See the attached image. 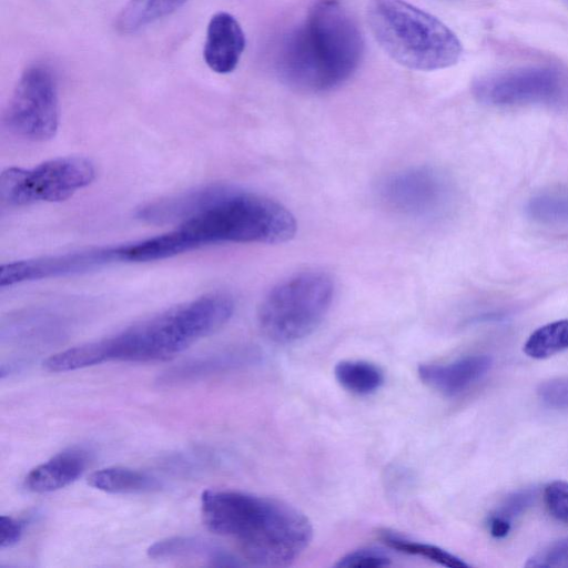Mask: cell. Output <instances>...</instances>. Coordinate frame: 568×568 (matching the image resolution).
Instances as JSON below:
<instances>
[{
  "mask_svg": "<svg viewBox=\"0 0 568 568\" xmlns=\"http://www.w3.org/2000/svg\"><path fill=\"white\" fill-rule=\"evenodd\" d=\"M187 0H130L116 18L122 33L135 32L181 8Z\"/></svg>",
  "mask_w": 568,
  "mask_h": 568,
  "instance_id": "d6986e66",
  "label": "cell"
},
{
  "mask_svg": "<svg viewBox=\"0 0 568 568\" xmlns=\"http://www.w3.org/2000/svg\"><path fill=\"white\" fill-rule=\"evenodd\" d=\"M334 376L344 389L361 396L377 392L385 382L384 372L377 365L358 359L337 363Z\"/></svg>",
  "mask_w": 568,
  "mask_h": 568,
  "instance_id": "ffe728a7",
  "label": "cell"
},
{
  "mask_svg": "<svg viewBox=\"0 0 568 568\" xmlns=\"http://www.w3.org/2000/svg\"><path fill=\"white\" fill-rule=\"evenodd\" d=\"M291 211L267 196L224 184L215 199L165 234L135 242L136 262L169 258L220 243L278 244L296 233Z\"/></svg>",
  "mask_w": 568,
  "mask_h": 568,
  "instance_id": "6da1fadb",
  "label": "cell"
},
{
  "mask_svg": "<svg viewBox=\"0 0 568 568\" xmlns=\"http://www.w3.org/2000/svg\"><path fill=\"white\" fill-rule=\"evenodd\" d=\"M392 564L390 557L376 548H361L349 551L335 564L338 568H377Z\"/></svg>",
  "mask_w": 568,
  "mask_h": 568,
  "instance_id": "d4e9b609",
  "label": "cell"
},
{
  "mask_svg": "<svg viewBox=\"0 0 568 568\" xmlns=\"http://www.w3.org/2000/svg\"><path fill=\"white\" fill-rule=\"evenodd\" d=\"M535 498L536 490L534 488L516 490L505 497L490 516L511 525L515 518L532 505Z\"/></svg>",
  "mask_w": 568,
  "mask_h": 568,
  "instance_id": "cb8c5ba5",
  "label": "cell"
},
{
  "mask_svg": "<svg viewBox=\"0 0 568 568\" xmlns=\"http://www.w3.org/2000/svg\"><path fill=\"white\" fill-rule=\"evenodd\" d=\"M568 348V318L545 324L534 331L524 344V352L535 359L548 358Z\"/></svg>",
  "mask_w": 568,
  "mask_h": 568,
  "instance_id": "7402d4cb",
  "label": "cell"
},
{
  "mask_svg": "<svg viewBox=\"0 0 568 568\" xmlns=\"http://www.w3.org/2000/svg\"><path fill=\"white\" fill-rule=\"evenodd\" d=\"M222 185L211 183L155 200L138 209L135 216L149 224L179 225L209 205Z\"/></svg>",
  "mask_w": 568,
  "mask_h": 568,
  "instance_id": "4fadbf2b",
  "label": "cell"
},
{
  "mask_svg": "<svg viewBox=\"0 0 568 568\" xmlns=\"http://www.w3.org/2000/svg\"><path fill=\"white\" fill-rule=\"evenodd\" d=\"M335 283L323 271H304L273 286L263 298L257 322L264 336L291 344L313 333L331 308Z\"/></svg>",
  "mask_w": 568,
  "mask_h": 568,
  "instance_id": "8992f818",
  "label": "cell"
},
{
  "mask_svg": "<svg viewBox=\"0 0 568 568\" xmlns=\"http://www.w3.org/2000/svg\"><path fill=\"white\" fill-rule=\"evenodd\" d=\"M257 355L247 348L224 351L181 363L166 372L160 378V385L174 386L203 379L214 374L253 363Z\"/></svg>",
  "mask_w": 568,
  "mask_h": 568,
  "instance_id": "2e32d148",
  "label": "cell"
},
{
  "mask_svg": "<svg viewBox=\"0 0 568 568\" xmlns=\"http://www.w3.org/2000/svg\"><path fill=\"white\" fill-rule=\"evenodd\" d=\"M489 532L495 538H504L508 535L511 525L489 516L488 518Z\"/></svg>",
  "mask_w": 568,
  "mask_h": 568,
  "instance_id": "f546056e",
  "label": "cell"
},
{
  "mask_svg": "<svg viewBox=\"0 0 568 568\" xmlns=\"http://www.w3.org/2000/svg\"><path fill=\"white\" fill-rule=\"evenodd\" d=\"M87 465V452L68 449L31 469L23 485L29 491L37 494L54 491L77 480Z\"/></svg>",
  "mask_w": 568,
  "mask_h": 568,
  "instance_id": "9a60e30c",
  "label": "cell"
},
{
  "mask_svg": "<svg viewBox=\"0 0 568 568\" xmlns=\"http://www.w3.org/2000/svg\"><path fill=\"white\" fill-rule=\"evenodd\" d=\"M153 559L196 558L216 567H237L245 562L223 547L199 537H171L148 548Z\"/></svg>",
  "mask_w": 568,
  "mask_h": 568,
  "instance_id": "e0dca14e",
  "label": "cell"
},
{
  "mask_svg": "<svg viewBox=\"0 0 568 568\" xmlns=\"http://www.w3.org/2000/svg\"><path fill=\"white\" fill-rule=\"evenodd\" d=\"M321 2H337L338 0H320Z\"/></svg>",
  "mask_w": 568,
  "mask_h": 568,
  "instance_id": "4dcf8cb0",
  "label": "cell"
},
{
  "mask_svg": "<svg viewBox=\"0 0 568 568\" xmlns=\"http://www.w3.org/2000/svg\"><path fill=\"white\" fill-rule=\"evenodd\" d=\"M24 529V523L11 516L0 517V547L7 548L16 545Z\"/></svg>",
  "mask_w": 568,
  "mask_h": 568,
  "instance_id": "f1b7e54d",
  "label": "cell"
},
{
  "mask_svg": "<svg viewBox=\"0 0 568 568\" xmlns=\"http://www.w3.org/2000/svg\"><path fill=\"white\" fill-rule=\"evenodd\" d=\"M473 93L495 106L562 105L568 102V77L554 67L518 68L476 80Z\"/></svg>",
  "mask_w": 568,
  "mask_h": 568,
  "instance_id": "9c48e42d",
  "label": "cell"
},
{
  "mask_svg": "<svg viewBox=\"0 0 568 568\" xmlns=\"http://www.w3.org/2000/svg\"><path fill=\"white\" fill-rule=\"evenodd\" d=\"M59 98L52 71L44 64L28 67L19 78L4 113L7 128L17 136L44 142L59 126Z\"/></svg>",
  "mask_w": 568,
  "mask_h": 568,
  "instance_id": "ba28073f",
  "label": "cell"
},
{
  "mask_svg": "<svg viewBox=\"0 0 568 568\" xmlns=\"http://www.w3.org/2000/svg\"><path fill=\"white\" fill-rule=\"evenodd\" d=\"M367 20L382 49L408 69L440 70L462 55L459 39L445 23L405 0H369Z\"/></svg>",
  "mask_w": 568,
  "mask_h": 568,
  "instance_id": "5b68a950",
  "label": "cell"
},
{
  "mask_svg": "<svg viewBox=\"0 0 568 568\" xmlns=\"http://www.w3.org/2000/svg\"><path fill=\"white\" fill-rule=\"evenodd\" d=\"M88 484L110 494H136L156 489L159 483L145 473L126 467H106L93 471Z\"/></svg>",
  "mask_w": 568,
  "mask_h": 568,
  "instance_id": "ac0fdd59",
  "label": "cell"
},
{
  "mask_svg": "<svg viewBox=\"0 0 568 568\" xmlns=\"http://www.w3.org/2000/svg\"><path fill=\"white\" fill-rule=\"evenodd\" d=\"M245 49V34L231 13H215L207 24L203 58L207 67L220 74L235 70Z\"/></svg>",
  "mask_w": 568,
  "mask_h": 568,
  "instance_id": "7c38bea8",
  "label": "cell"
},
{
  "mask_svg": "<svg viewBox=\"0 0 568 568\" xmlns=\"http://www.w3.org/2000/svg\"><path fill=\"white\" fill-rule=\"evenodd\" d=\"M126 262L124 245L90 247L75 252L28 258L3 264L0 286L91 272Z\"/></svg>",
  "mask_w": 568,
  "mask_h": 568,
  "instance_id": "8fae6325",
  "label": "cell"
},
{
  "mask_svg": "<svg viewBox=\"0 0 568 568\" xmlns=\"http://www.w3.org/2000/svg\"><path fill=\"white\" fill-rule=\"evenodd\" d=\"M379 538L389 548L408 555L424 557L440 566L450 568H467L469 565L462 558L435 545L412 540L396 531L383 529Z\"/></svg>",
  "mask_w": 568,
  "mask_h": 568,
  "instance_id": "44dd1931",
  "label": "cell"
},
{
  "mask_svg": "<svg viewBox=\"0 0 568 568\" xmlns=\"http://www.w3.org/2000/svg\"><path fill=\"white\" fill-rule=\"evenodd\" d=\"M529 219L547 225L568 224V191H546L531 196L525 207Z\"/></svg>",
  "mask_w": 568,
  "mask_h": 568,
  "instance_id": "603a6c76",
  "label": "cell"
},
{
  "mask_svg": "<svg viewBox=\"0 0 568 568\" xmlns=\"http://www.w3.org/2000/svg\"><path fill=\"white\" fill-rule=\"evenodd\" d=\"M527 567H565L568 568V537L557 540L531 556Z\"/></svg>",
  "mask_w": 568,
  "mask_h": 568,
  "instance_id": "4316f807",
  "label": "cell"
},
{
  "mask_svg": "<svg viewBox=\"0 0 568 568\" xmlns=\"http://www.w3.org/2000/svg\"><path fill=\"white\" fill-rule=\"evenodd\" d=\"M539 398L551 407H568V377L544 382L538 387Z\"/></svg>",
  "mask_w": 568,
  "mask_h": 568,
  "instance_id": "83f0119b",
  "label": "cell"
},
{
  "mask_svg": "<svg viewBox=\"0 0 568 568\" xmlns=\"http://www.w3.org/2000/svg\"><path fill=\"white\" fill-rule=\"evenodd\" d=\"M491 363L488 355H468L446 364H420L417 374L428 387L456 396L485 376Z\"/></svg>",
  "mask_w": 568,
  "mask_h": 568,
  "instance_id": "5bb4252c",
  "label": "cell"
},
{
  "mask_svg": "<svg viewBox=\"0 0 568 568\" xmlns=\"http://www.w3.org/2000/svg\"><path fill=\"white\" fill-rule=\"evenodd\" d=\"M233 311L230 295L209 293L112 336L68 348L61 353L60 362L64 369L74 371L112 361H165L217 331Z\"/></svg>",
  "mask_w": 568,
  "mask_h": 568,
  "instance_id": "7a4b0ae2",
  "label": "cell"
},
{
  "mask_svg": "<svg viewBox=\"0 0 568 568\" xmlns=\"http://www.w3.org/2000/svg\"><path fill=\"white\" fill-rule=\"evenodd\" d=\"M378 194L387 207L399 214L429 217L445 209L450 190L439 172L417 166L385 178L378 186Z\"/></svg>",
  "mask_w": 568,
  "mask_h": 568,
  "instance_id": "30bf717a",
  "label": "cell"
},
{
  "mask_svg": "<svg viewBox=\"0 0 568 568\" xmlns=\"http://www.w3.org/2000/svg\"><path fill=\"white\" fill-rule=\"evenodd\" d=\"M201 515L211 531L233 539L244 559L258 567L292 565L313 538V526L306 515L275 498L205 490Z\"/></svg>",
  "mask_w": 568,
  "mask_h": 568,
  "instance_id": "3957f363",
  "label": "cell"
},
{
  "mask_svg": "<svg viewBox=\"0 0 568 568\" xmlns=\"http://www.w3.org/2000/svg\"><path fill=\"white\" fill-rule=\"evenodd\" d=\"M544 499L549 513L568 525V483L564 480L549 483L545 487Z\"/></svg>",
  "mask_w": 568,
  "mask_h": 568,
  "instance_id": "484cf974",
  "label": "cell"
},
{
  "mask_svg": "<svg viewBox=\"0 0 568 568\" xmlns=\"http://www.w3.org/2000/svg\"><path fill=\"white\" fill-rule=\"evenodd\" d=\"M95 178L93 163L83 156H62L30 169L9 168L0 175V199L9 206L61 202Z\"/></svg>",
  "mask_w": 568,
  "mask_h": 568,
  "instance_id": "52a82bcc",
  "label": "cell"
},
{
  "mask_svg": "<svg viewBox=\"0 0 568 568\" xmlns=\"http://www.w3.org/2000/svg\"><path fill=\"white\" fill-rule=\"evenodd\" d=\"M364 54L361 30L337 2H318L283 39L275 67L293 89L318 93L341 87Z\"/></svg>",
  "mask_w": 568,
  "mask_h": 568,
  "instance_id": "277c9868",
  "label": "cell"
}]
</instances>
